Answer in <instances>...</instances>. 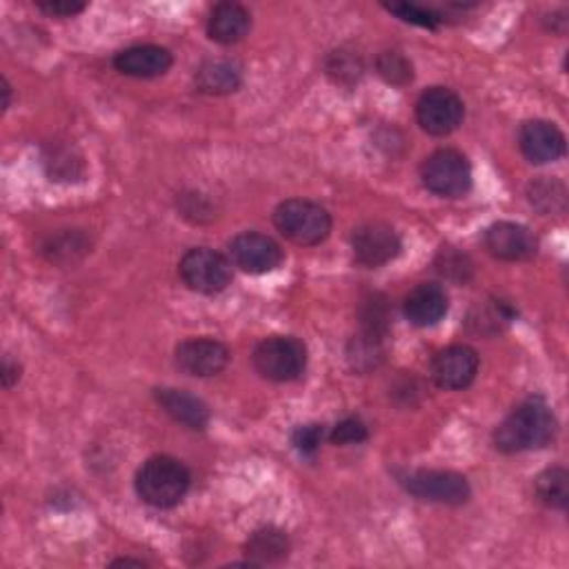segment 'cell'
Instances as JSON below:
<instances>
[{"label": "cell", "instance_id": "6da1fadb", "mask_svg": "<svg viewBox=\"0 0 569 569\" xmlns=\"http://www.w3.org/2000/svg\"><path fill=\"white\" fill-rule=\"evenodd\" d=\"M556 416L549 409V405L532 396L523 400L494 432V445L496 450L505 454H520L532 450L547 448L556 437Z\"/></svg>", "mask_w": 569, "mask_h": 569}, {"label": "cell", "instance_id": "7a4b0ae2", "mask_svg": "<svg viewBox=\"0 0 569 569\" xmlns=\"http://www.w3.org/2000/svg\"><path fill=\"white\" fill-rule=\"evenodd\" d=\"M133 485L142 503L157 509H172L187 496L192 474L172 457H152L138 468Z\"/></svg>", "mask_w": 569, "mask_h": 569}, {"label": "cell", "instance_id": "3957f363", "mask_svg": "<svg viewBox=\"0 0 569 569\" xmlns=\"http://www.w3.org/2000/svg\"><path fill=\"white\" fill-rule=\"evenodd\" d=\"M276 229L297 245H321L332 234V216L330 212L308 198H290L282 201L273 210Z\"/></svg>", "mask_w": 569, "mask_h": 569}, {"label": "cell", "instance_id": "277c9868", "mask_svg": "<svg viewBox=\"0 0 569 569\" xmlns=\"http://www.w3.org/2000/svg\"><path fill=\"white\" fill-rule=\"evenodd\" d=\"M251 363L271 383H292L308 367V347L294 336H269L256 345Z\"/></svg>", "mask_w": 569, "mask_h": 569}, {"label": "cell", "instance_id": "5b68a950", "mask_svg": "<svg viewBox=\"0 0 569 569\" xmlns=\"http://www.w3.org/2000/svg\"><path fill=\"white\" fill-rule=\"evenodd\" d=\"M420 181L437 196L461 198L472 190V165L457 150H437L422 161Z\"/></svg>", "mask_w": 569, "mask_h": 569}, {"label": "cell", "instance_id": "8992f818", "mask_svg": "<svg viewBox=\"0 0 569 569\" xmlns=\"http://www.w3.org/2000/svg\"><path fill=\"white\" fill-rule=\"evenodd\" d=\"M402 487L418 501L459 507L465 505L472 496L468 479L450 470H416L400 476Z\"/></svg>", "mask_w": 569, "mask_h": 569}, {"label": "cell", "instance_id": "52a82bcc", "mask_svg": "<svg viewBox=\"0 0 569 569\" xmlns=\"http://www.w3.org/2000/svg\"><path fill=\"white\" fill-rule=\"evenodd\" d=\"M179 273L192 292L214 297L232 282V262L210 247H194L181 258Z\"/></svg>", "mask_w": 569, "mask_h": 569}, {"label": "cell", "instance_id": "ba28073f", "mask_svg": "<svg viewBox=\"0 0 569 569\" xmlns=\"http://www.w3.org/2000/svg\"><path fill=\"white\" fill-rule=\"evenodd\" d=\"M463 118L465 105L450 87L425 89L416 103V120L430 136H450L461 127Z\"/></svg>", "mask_w": 569, "mask_h": 569}, {"label": "cell", "instance_id": "9c48e42d", "mask_svg": "<svg viewBox=\"0 0 569 569\" xmlns=\"http://www.w3.org/2000/svg\"><path fill=\"white\" fill-rule=\"evenodd\" d=\"M352 249L358 265L376 269L398 258L402 243L396 229L387 223H367L354 229Z\"/></svg>", "mask_w": 569, "mask_h": 569}, {"label": "cell", "instance_id": "30bf717a", "mask_svg": "<svg viewBox=\"0 0 569 569\" xmlns=\"http://www.w3.org/2000/svg\"><path fill=\"white\" fill-rule=\"evenodd\" d=\"M229 258L243 271L262 276L278 269L284 256L273 238L258 232H243L229 240Z\"/></svg>", "mask_w": 569, "mask_h": 569}, {"label": "cell", "instance_id": "8fae6325", "mask_svg": "<svg viewBox=\"0 0 569 569\" xmlns=\"http://www.w3.org/2000/svg\"><path fill=\"white\" fill-rule=\"evenodd\" d=\"M174 361L183 374L210 378L227 367L229 350L216 339H190L176 347Z\"/></svg>", "mask_w": 569, "mask_h": 569}, {"label": "cell", "instance_id": "7c38bea8", "mask_svg": "<svg viewBox=\"0 0 569 569\" xmlns=\"http://www.w3.org/2000/svg\"><path fill=\"white\" fill-rule=\"evenodd\" d=\"M518 148L534 165H549L565 157V136L549 120H527L518 131Z\"/></svg>", "mask_w": 569, "mask_h": 569}, {"label": "cell", "instance_id": "4fadbf2b", "mask_svg": "<svg viewBox=\"0 0 569 569\" xmlns=\"http://www.w3.org/2000/svg\"><path fill=\"white\" fill-rule=\"evenodd\" d=\"M483 245L494 258L507 262L529 260L538 249L536 236L525 225L512 221H498L490 225L483 234Z\"/></svg>", "mask_w": 569, "mask_h": 569}, {"label": "cell", "instance_id": "5bb4252c", "mask_svg": "<svg viewBox=\"0 0 569 569\" xmlns=\"http://www.w3.org/2000/svg\"><path fill=\"white\" fill-rule=\"evenodd\" d=\"M479 354L468 345H452L441 350L432 361V378L441 389H465L479 374Z\"/></svg>", "mask_w": 569, "mask_h": 569}, {"label": "cell", "instance_id": "9a60e30c", "mask_svg": "<svg viewBox=\"0 0 569 569\" xmlns=\"http://www.w3.org/2000/svg\"><path fill=\"white\" fill-rule=\"evenodd\" d=\"M402 310H405V319L411 325L434 328L445 319V314L450 310V299L441 284L420 282L405 297Z\"/></svg>", "mask_w": 569, "mask_h": 569}, {"label": "cell", "instance_id": "2e32d148", "mask_svg": "<svg viewBox=\"0 0 569 569\" xmlns=\"http://www.w3.org/2000/svg\"><path fill=\"white\" fill-rule=\"evenodd\" d=\"M174 56L161 45H133L116 54L114 67L129 78H159L170 72Z\"/></svg>", "mask_w": 569, "mask_h": 569}, {"label": "cell", "instance_id": "e0dca14e", "mask_svg": "<svg viewBox=\"0 0 569 569\" xmlns=\"http://www.w3.org/2000/svg\"><path fill=\"white\" fill-rule=\"evenodd\" d=\"M157 402L161 409L176 422H181L187 430L203 432L210 422V409L207 405L190 394L187 389H174V387H161L154 391Z\"/></svg>", "mask_w": 569, "mask_h": 569}, {"label": "cell", "instance_id": "ac0fdd59", "mask_svg": "<svg viewBox=\"0 0 569 569\" xmlns=\"http://www.w3.org/2000/svg\"><path fill=\"white\" fill-rule=\"evenodd\" d=\"M251 30L249 12L238 3H218L207 19V36L218 45H236Z\"/></svg>", "mask_w": 569, "mask_h": 569}, {"label": "cell", "instance_id": "d6986e66", "mask_svg": "<svg viewBox=\"0 0 569 569\" xmlns=\"http://www.w3.org/2000/svg\"><path fill=\"white\" fill-rule=\"evenodd\" d=\"M196 89L207 96H227L240 89L243 67L232 58H212L196 72Z\"/></svg>", "mask_w": 569, "mask_h": 569}, {"label": "cell", "instance_id": "ffe728a7", "mask_svg": "<svg viewBox=\"0 0 569 569\" xmlns=\"http://www.w3.org/2000/svg\"><path fill=\"white\" fill-rule=\"evenodd\" d=\"M292 543L282 529L267 525L249 534L245 543V554L249 565H276L290 556Z\"/></svg>", "mask_w": 569, "mask_h": 569}, {"label": "cell", "instance_id": "44dd1931", "mask_svg": "<svg viewBox=\"0 0 569 569\" xmlns=\"http://www.w3.org/2000/svg\"><path fill=\"white\" fill-rule=\"evenodd\" d=\"M516 319V310L501 299H490L485 303H479L472 312H470V328L476 334H485V336H494L501 334L512 321Z\"/></svg>", "mask_w": 569, "mask_h": 569}, {"label": "cell", "instance_id": "7402d4cb", "mask_svg": "<svg viewBox=\"0 0 569 569\" xmlns=\"http://www.w3.org/2000/svg\"><path fill=\"white\" fill-rule=\"evenodd\" d=\"M536 498L556 512H565L569 503V474L565 468H549L534 481Z\"/></svg>", "mask_w": 569, "mask_h": 569}, {"label": "cell", "instance_id": "603a6c76", "mask_svg": "<svg viewBox=\"0 0 569 569\" xmlns=\"http://www.w3.org/2000/svg\"><path fill=\"white\" fill-rule=\"evenodd\" d=\"M385 336L363 330L358 336L352 339L347 347V361L354 372H372L376 369L383 358H385V347H383Z\"/></svg>", "mask_w": 569, "mask_h": 569}, {"label": "cell", "instance_id": "cb8c5ba5", "mask_svg": "<svg viewBox=\"0 0 569 569\" xmlns=\"http://www.w3.org/2000/svg\"><path fill=\"white\" fill-rule=\"evenodd\" d=\"M527 198L529 203L545 216H554V214H562L565 205H567V190L560 181L556 179H540L536 183L529 185L527 190Z\"/></svg>", "mask_w": 569, "mask_h": 569}, {"label": "cell", "instance_id": "d4e9b609", "mask_svg": "<svg viewBox=\"0 0 569 569\" xmlns=\"http://www.w3.org/2000/svg\"><path fill=\"white\" fill-rule=\"evenodd\" d=\"M52 181H78L83 176V159L69 146H50L43 157Z\"/></svg>", "mask_w": 569, "mask_h": 569}, {"label": "cell", "instance_id": "484cf974", "mask_svg": "<svg viewBox=\"0 0 569 569\" xmlns=\"http://www.w3.org/2000/svg\"><path fill=\"white\" fill-rule=\"evenodd\" d=\"M325 72L334 83L350 87V85H356L361 80V76L365 72V65H363L361 54H356L352 50H336L328 56Z\"/></svg>", "mask_w": 569, "mask_h": 569}, {"label": "cell", "instance_id": "4316f807", "mask_svg": "<svg viewBox=\"0 0 569 569\" xmlns=\"http://www.w3.org/2000/svg\"><path fill=\"white\" fill-rule=\"evenodd\" d=\"M376 72L378 76L394 85V87H405L414 80V65L411 61L396 52V50H389V52H383L378 58H376Z\"/></svg>", "mask_w": 569, "mask_h": 569}, {"label": "cell", "instance_id": "83f0119b", "mask_svg": "<svg viewBox=\"0 0 569 569\" xmlns=\"http://www.w3.org/2000/svg\"><path fill=\"white\" fill-rule=\"evenodd\" d=\"M437 271L454 282H468L474 273V262L468 254L459 251L457 247H443L434 260Z\"/></svg>", "mask_w": 569, "mask_h": 569}, {"label": "cell", "instance_id": "f1b7e54d", "mask_svg": "<svg viewBox=\"0 0 569 569\" xmlns=\"http://www.w3.org/2000/svg\"><path fill=\"white\" fill-rule=\"evenodd\" d=\"M45 251L50 256V260H56V262H74V256L76 254H85L87 251V238L78 232H65L56 238H52L47 245H45Z\"/></svg>", "mask_w": 569, "mask_h": 569}, {"label": "cell", "instance_id": "f546056e", "mask_svg": "<svg viewBox=\"0 0 569 569\" xmlns=\"http://www.w3.org/2000/svg\"><path fill=\"white\" fill-rule=\"evenodd\" d=\"M385 8L391 14H396L400 21L425 28V30H437L443 23L441 14L427 10V8H420V6H414V3H394V6H385Z\"/></svg>", "mask_w": 569, "mask_h": 569}, {"label": "cell", "instance_id": "4dcf8cb0", "mask_svg": "<svg viewBox=\"0 0 569 569\" xmlns=\"http://www.w3.org/2000/svg\"><path fill=\"white\" fill-rule=\"evenodd\" d=\"M367 437H369L367 425L358 416H347L339 420L330 432V441L334 445H358L367 441Z\"/></svg>", "mask_w": 569, "mask_h": 569}, {"label": "cell", "instance_id": "1f68e13d", "mask_svg": "<svg viewBox=\"0 0 569 569\" xmlns=\"http://www.w3.org/2000/svg\"><path fill=\"white\" fill-rule=\"evenodd\" d=\"M325 439L323 425H301L292 432V445L303 454V457H314Z\"/></svg>", "mask_w": 569, "mask_h": 569}, {"label": "cell", "instance_id": "d6a6232c", "mask_svg": "<svg viewBox=\"0 0 569 569\" xmlns=\"http://www.w3.org/2000/svg\"><path fill=\"white\" fill-rule=\"evenodd\" d=\"M36 8L54 19H74L87 10V3H78V0H41Z\"/></svg>", "mask_w": 569, "mask_h": 569}, {"label": "cell", "instance_id": "836d02e7", "mask_svg": "<svg viewBox=\"0 0 569 569\" xmlns=\"http://www.w3.org/2000/svg\"><path fill=\"white\" fill-rule=\"evenodd\" d=\"M3 385H6V389H10V387H14L19 380H21V365L19 363H14L10 356H6L3 358Z\"/></svg>", "mask_w": 569, "mask_h": 569}, {"label": "cell", "instance_id": "e575fe53", "mask_svg": "<svg viewBox=\"0 0 569 569\" xmlns=\"http://www.w3.org/2000/svg\"><path fill=\"white\" fill-rule=\"evenodd\" d=\"M3 94H6V103H3V109L8 111L10 105H12V85L8 83V78L3 80Z\"/></svg>", "mask_w": 569, "mask_h": 569}, {"label": "cell", "instance_id": "d590c367", "mask_svg": "<svg viewBox=\"0 0 569 569\" xmlns=\"http://www.w3.org/2000/svg\"><path fill=\"white\" fill-rule=\"evenodd\" d=\"M111 565H136V567H146V562L136 560V558H118V560H114Z\"/></svg>", "mask_w": 569, "mask_h": 569}]
</instances>
